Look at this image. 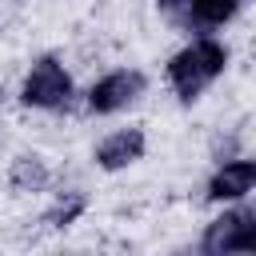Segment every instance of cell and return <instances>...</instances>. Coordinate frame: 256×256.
Returning <instances> with one entry per match:
<instances>
[{
    "label": "cell",
    "mask_w": 256,
    "mask_h": 256,
    "mask_svg": "<svg viewBox=\"0 0 256 256\" xmlns=\"http://www.w3.org/2000/svg\"><path fill=\"white\" fill-rule=\"evenodd\" d=\"M256 188V160H232L208 180V200H240Z\"/></svg>",
    "instance_id": "cell-7"
},
{
    "label": "cell",
    "mask_w": 256,
    "mask_h": 256,
    "mask_svg": "<svg viewBox=\"0 0 256 256\" xmlns=\"http://www.w3.org/2000/svg\"><path fill=\"white\" fill-rule=\"evenodd\" d=\"M140 156H144V128H120L108 140H100V148H96V164L104 172H120V168L136 164Z\"/></svg>",
    "instance_id": "cell-6"
},
{
    "label": "cell",
    "mask_w": 256,
    "mask_h": 256,
    "mask_svg": "<svg viewBox=\"0 0 256 256\" xmlns=\"http://www.w3.org/2000/svg\"><path fill=\"white\" fill-rule=\"evenodd\" d=\"M68 96H72V80H68L64 64L52 60V56L36 60L28 80H24V88H20V100L28 108H64Z\"/></svg>",
    "instance_id": "cell-3"
},
{
    "label": "cell",
    "mask_w": 256,
    "mask_h": 256,
    "mask_svg": "<svg viewBox=\"0 0 256 256\" xmlns=\"http://www.w3.org/2000/svg\"><path fill=\"white\" fill-rule=\"evenodd\" d=\"M228 64V48L212 36H200L192 40L188 48H180L172 60H168V80L176 88L180 100H196Z\"/></svg>",
    "instance_id": "cell-1"
},
{
    "label": "cell",
    "mask_w": 256,
    "mask_h": 256,
    "mask_svg": "<svg viewBox=\"0 0 256 256\" xmlns=\"http://www.w3.org/2000/svg\"><path fill=\"white\" fill-rule=\"evenodd\" d=\"M144 72H136V68H120V72H108L100 84H92V92H88V108L92 112H100V116H108V112H120V108H128L140 92H144Z\"/></svg>",
    "instance_id": "cell-5"
},
{
    "label": "cell",
    "mask_w": 256,
    "mask_h": 256,
    "mask_svg": "<svg viewBox=\"0 0 256 256\" xmlns=\"http://www.w3.org/2000/svg\"><path fill=\"white\" fill-rule=\"evenodd\" d=\"M244 0H160V12L188 32H204V28H220L240 12Z\"/></svg>",
    "instance_id": "cell-4"
},
{
    "label": "cell",
    "mask_w": 256,
    "mask_h": 256,
    "mask_svg": "<svg viewBox=\"0 0 256 256\" xmlns=\"http://www.w3.org/2000/svg\"><path fill=\"white\" fill-rule=\"evenodd\" d=\"M12 184L16 188H44L48 184V168L36 160V156H20L12 164Z\"/></svg>",
    "instance_id": "cell-8"
},
{
    "label": "cell",
    "mask_w": 256,
    "mask_h": 256,
    "mask_svg": "<svg viewBox=\"0 0 256 256\" xmlns=\"http://www.w3.org/2000/svg\"><path fill=\"white\" fill-rule=\"evenodd\" d=\"M200 256H256V208H232L204 228Z\"/></svg>",
    "instance_id": "cell-2"
}]
</instances>
